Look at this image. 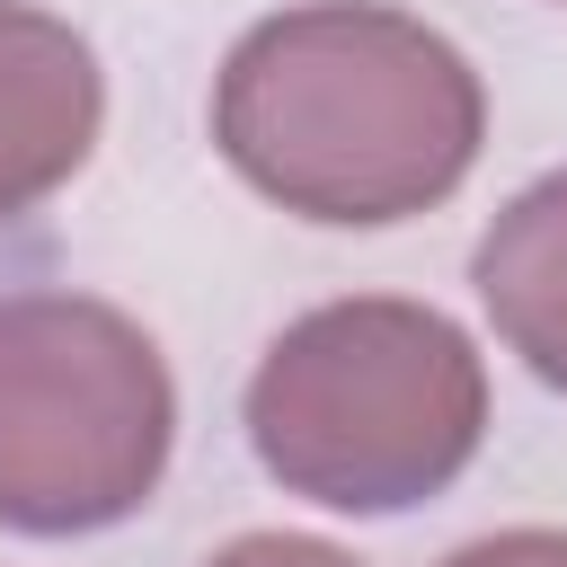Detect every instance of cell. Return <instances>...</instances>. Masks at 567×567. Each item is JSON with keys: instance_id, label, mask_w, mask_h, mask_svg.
Listing matches in <instances>:
<instances>
[{"instance_id": "7", "label": "cell", "mask_w": 567, "mask_h": 567, "mask_svg": "<svg viewBox=\"0 0 567 567\" xmlns=\"http://www.w3.org/2000/svg\"><path fill=\"white\" fill-rule=\"evenodd\" d=\"M443 567H567V532H558V523H514V532L461 540Z\"/></svg>"}, {"instance_id": "4", "label": "cell", "mask_w": 567, "mask_h": 567, "mask_svg": "<svg viewBox=\"0 0 567 567\" xmlns=\"http://www.w3.org/2000/svg\"><path fill=\"white\" fill-rule=\"evenodd\" d=\"M106 124V71L89 35L35 0H0V221L62 195Z\"/></svg>"}, {"instance_id": "2", "label": "cell", "mask_w": 567, "mask_h": 567, "mask_svg": "<svg viewBox=\"0 0 567 567\" xmlns=\"http://www.w3.org/2000/svg\"><path fill=\"white\" fill-rule=\"evenodd\" d=\"M248 452L328 514H408L487 443V354L461 319L399 292L301 310L248 372Z\"/></svg>"}, {"instance_id": "5", "label": "cell", "mask_w": 567, "mask_h": 567, "mask_svg": "<svg viewBox=\"0 0 567 567\" xmlns=\"http://www.w3.org/2000/svg\"><path fill=\"white\" fill-rule=\"evenodd\" d=\"M470 284L505 354H523V372L567 399V168L496 204V221L470 248Z\"/></svg>"}, {"instance_id": "6", "label": "cell", "mask_w": 567, "mask_h": 567, "mask_svg": "<svg viewBox=\"0 0 567 567\" xmlns=\"http://www.w3.org/2000/svg\"><path fill=\"white\" fill-rule=\"evenodd\" d=\"M204 567H363V558L337 549V540H319V532H239Z\"/></svg>"}, {"instance_id": "1", "label": "cell", "mask_w": 567, "mask_h": 567, "mask_svg": "<svg viewBox=\"0 0 567 567\" xmlns=\"http://www.w3.org/2000/svg\"><path fill=\"white\" fill-rule=\"evenodd\" d=\"M487 142L470 53L390 0L257 18L213 71V151L239 186L319 230H390L461 195Z\"/></svg>"}, {"instance_id": "3", "label": "cell", "mask_w": 567, "mask_h": 567, "mask_svg": "<svg viewBox=\"0 0 567 567\" xmlns=\"http://www.w3.org/2000/svg\"><path fill=\"white\" fill-rule=\"evenodd\" d=\"M168 452L177 381L133 310L97 292L0 301V532H115L159 496Z\"/></svg>"}]
</instances>
